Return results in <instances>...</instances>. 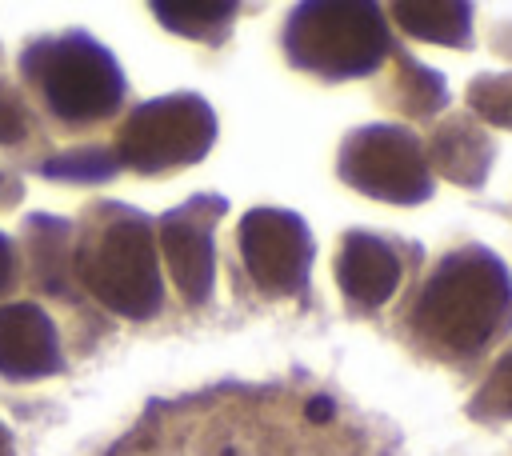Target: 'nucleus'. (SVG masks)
<instances>
[{"label":"nucleus","mask_w":512,"mask_h":456,"mask_svg":"<svg viewBox=\"0 0 512 456\" xmlns=\"http://www.w3.org/2000/svg\"><path fill=\"white\" fill-rule=\"evenodd\" d=\"M24 244H28V280L36 292L76 304V276H72V224L48 212H36L24 220Z\"/></svg>","instance_id":"obj_13"},{"label":"nucleus","mask_w":512,"mask_h":456,"mask_svg":"<svg viewBox=\"0 0 512 456\" xmlns=\"http://www.w3.org/2000/svg\"><path fill=\"white\" fill-rule=\"evenodd\" d=\"M512 332V272L484 244L444 252L404 308V336L424 356L464 368Z\"/></svg>","instance_id":"obj_2"},{"label":"nucleus","mask_w":512,"mask_h":456,"mask_svg":"<svg viewBox=\"0 0 512 456\" xmlns=\"http://www.w3.org/2000/svg\"><path fill=\"white\" fill-rule=\"evenodd\" d=\"M464 104L476 120L512 132V72H480L472 76Z\"/></svg>","instance_id":"obj_19"},{"label":"nucleus","mask_w":512,"mask_h":456,"mask_svg":"<svg viewBox=\"0 0 512 456\" xmlns=\"http://www.w3.org/2000/svg\"><path fill=\"white\" fill-rule=\"evenodd\" d=\"M408 260H420V252L412 248L404 256L400 240L368 232V228H352V232L340 236V248H336V260H332V276H336L340 296L352 308L376 312L400 292Z\"/></svg>","instance_id":"obj_10"},{"label":"nucleus","mask_w":512,"mask_h":456,"mask_svg":"<svg viewBox=\"0 0 512 456\" xmlns=\"http://www.w3.org/2000/svg\"><path fill=\"white\" fill-rule=\"evenodd\" d=\"M64 372V344L56 320L36 300L0 304V380L32 384Z\"/></svg>","instance_id":"obj_11"},{"label":"nucleus","mask_w":512,"mask_h":456,"mask_svg":"<svg viewBox=\"0 0 512 456\" xmlns=\"http://www.w3.org/2000/svg\"><path fill=\"white\" fill-rule=\"evenodd\" d=\"M392 20L400 32L444 44V48H472V4H444V0H400L392 4Z\"/></svg>","instance_id":"obj_15"},{"label":"nucleus","mask_w":512,"mask_h":456,"mask_svg":"<svg viewBox=\"0 0 512 456\" xmlns=\"http://www.w3.org/2000/svg\"><path fill=\"white\" fill-rule=\"evenodd\" d=\"M104 456H400V444L344 396L284 376L152 400Z\"/></svg>","instance_id":"obj_1"},{"label":"nucleus","mask_w":512,"mask_h":456,"mask_svg":"<svg viewBox=\"0 0 512 456\" xmlns=\"http://www.w3.org/2000/svg\"><path fill=\"white\" fill-rule=\"evenodd\" d=\"M388 60H392V76H388V88L380 92L384 108H392L400 116H412V120H432L436 112L448 108V80H444V72L420 64L400 44H396V52Z\"/></svg>","instance_id":"obj_14"},{"label":"nucleus","mask_w":512,"mask_h":456,"mask_svg":"<svg viewBox=\"0 0 512 456\" xmlns=\"http://www.w3.org/2000/svg\"><path fill=\"white\" fill-rule=\"evenodd\" d=\"M284 60L320 80H364L396 52L388 16L372 0H308L296 4L280 36Z\"/></svg>","instance_id":"obj_5"},{"label":"nucleus","mask_w":512,"mask_h":456,"mask_svg":"<svg viewBox=\"0 0 512 456\" xmlns=\"http://www.w3.org/2000/svg\"><path fill=\"white\" fill-rule=\"evenodd\" d=\"M0 456H16V444H12V432L0 424Z\"/></svg>","instance_id":"obj_24"},{"label":"nucleus","mask_w":512,"mask_h":456,"mask_svg":"<svg viewBox=\"0 0 512 456\" xmlns=\"http://www.w3.org/2000/svg\"><path fill=\"white\" fill-rule=\"evenodd\" d=\"M424 156H428V168L440 172V180L456 184V188H484L488 172H492V160H496V140L488 136V128L476 120V116H444L428 144H424Z\"/></svg>","instance_id":"obj_12"},{"label":"nucleus","mask_w":512,"mask_h":456,"mask_svg":"<svg viewBox=\"0 0 512 456\" xmlns=\"http://www.w3.org/2000/svg\"><path fill=\"white\" fill-rule=\"evenodd\" d=\"M228 212V200L216 192H196L184 204L168 208L156 220L160 260L188 308H204L212 300L216 280V228Z\"/></svg>","instance_id":"obj_9"},{"label":"nucleus","mask_w":512,"mask_h":456,"mask_svg":"<svg viewBox=\"0 0 512 456\" xmlns=\"http://www.w3.org/2000/svg\"><path fill=\"white\" fill-rule=\"evenodd\" d=\"M244 276L264 300H304L316 260L312 228L288 208H248L236 224Z\"/></svg>","instance_id":"obj_8"},{"label":"nucleus","mask_w":512,"mask_h":456,"mask_svg":"<svg viewBox=\"0 0 512 456\" xmlns=\"http://www.w3.org/2000/svg\"><path fill=\"white\" fill-rule=\"evenodd\" d=\"M36 168L44 180H56V184H104L120 172L112 144H76V148L44 156Z\"/></svg>","instance_id":"obj_17"},{"label":"nucleus","mask_w":512,"mask_h":456,"mask_svg":"<svg viewBox=\"0 0 512 456\" xmlns=\"http://www.w3.org/2000/svg\"><path fill=\"white\" fill-rule=\"evenodd\" d=\"M36 132L40 128L32 104L8 76H0V148H24L36 140Z\"/></svg>","instance_id":"obj_20"},{"label":"nucleus","mask_w":512,"mask_h":456,"mask_svg":"<svg viewBox=\"0 0 512 456\" xmlns=\"http://www.w3.org/2000/svg\"><path fill=\"white\" fill-rule=\"evenodd\" d=\"M492 48H500L504 56H512V24H504V28H492Z\"/></svg>","instance_id":"obj_23"},{"label":"nucleus","mask_w":512,"mask_h":456,"mask_svg":"<svg viewBox=\"0 0 512 456\" xmlns=\"http://www.w3.org/2000/svg\"><path fill=\"white\" fill-rule=\"evenodd\" d=\"M20 196H24V184H20L16 176L0 172V208H12V204H16Z\"/></svg>","instance_id":"obj_22"},{"label":"nucleus","mask_w":512,"mask_h":456,"mask_svg":"<svg viewBox=\"0 0 512 456\" xmlns=\"http://www.w3.org/2000/svg\"><path fill=\"white\" fill-rule=\"evenodd\" d=\"M336 176L368 200L404 204V208L424 204L436 192L424 140L404 124L352 128L336 152Z\"/></svg>","instance_id":"obj_7"},{"label":"nucleus","mask_w":512,"mask_h":456,"mask_svg":"<svg viewBox=\"0 0 512 456\" xmlns=\"http://www.w3.org/2000/svg\"><path fill=\"white\" fill-rule=\"evenodd\" d=\"M468 416L476 424H508L512 420V348H504L496 356V364L488 368V376L472 392Z\"/></svg>","instance_id":"obj_18"},{"label":"nucleus","mask_w":512,"mask_h":456,"mask_svg":"<svg viewBox=\"0 0 512 456\" xmlns=\"http://www.w3.org/2000/svg\"><path fill=\"white\" fill-rule=\"evenodd\" d=\"M16 68L44 116H52V124L64 132L100 128L128 100V80L116 56L84 28L28 40Z\"/></svg>","instance_id":"obj_4"},{"label":"nucleus","mask_w":512,"mask_h":456,"mask_svg":"<svg viewBox=\"0 0 512 456\" xmlns=\"http://www.w3.org/2000/svg\"><path fill=\"white\" fill-rule=\"evenodd\" d=\"M152 16L176 36H188V40H200V44H224L240 8L232 0H176V4L156 0Z\"/></svg>","instance_id":"obj_16"},{"label":"nucleus","mask_w":512,"mask_h":456,"mask_svg":"<svg viewBox=\"0 0 512 456\" xmlns=\"http://www.w3.org/2000/svg\"><path fill=\"white\" fill-rule=\"evenodd\" d=\"M216 144V112L196 92H168L136 104L112 140L120 168L136 176H164L200 164Z\"/></svg>","instance_id":"obj_6"},{"label":"nucleus","mask_w":512,"mask_h":456,"mask_svg":"<svg viewBox=\"0 0 512 456\" xmlns=\"http://www.w3.org/2000/svg\"><path fill=\"white\" fill-rule=\"evenodd\" d=\"M72 276L112 316H160L164 272L156 248V220L120 200L88 204L72 240Z\"/></svg>","instance_id":"obj_3"},{"label":"nucleus","mask_w":512,"mask_h":456,"mask_svg":"<svg viewBox=\"0 0 512 456\" xmlns=\"http://www.w3.org/2000/svg\"><path fill=\"white\" fill-rule=\"evenodd\" d=\"M20 280H24V276H20V252H16L12 236L0 232V296H8Z\"/></svg>","instance_id":"obj_21"}]
</instances>
